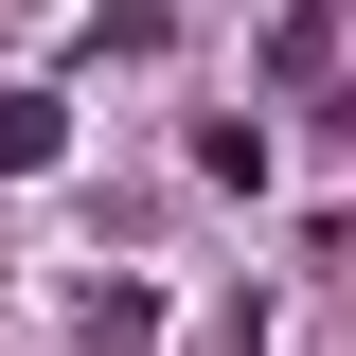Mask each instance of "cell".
I'll list each match as a JSON object with an SVG mask.
<instances>
[{"instance_id": "cell-1", "label": "cell", "mask_w": 356, "mask_h": 356, "mask_svg": "<svg viewBox=\"0 0 356 356\" xmlns=\"http://www.w3.org/2000/svg\"><path fill=\"white\" fill-rule=\"evenodd\" d=\"M72 161V107H54V89H0V178H54Z\"/></svg>"}]
</instances>
